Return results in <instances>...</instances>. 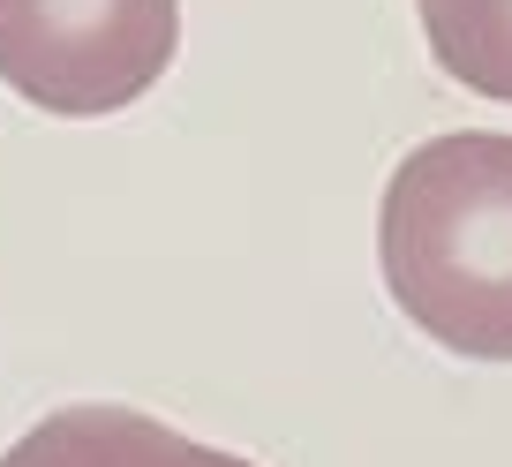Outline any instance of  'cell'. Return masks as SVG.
I'll return each mask as SVG.
<instances>
[{
    "label": "cell",
    "instance_id": "cell-1",
    "mask_svg": "<svg viewBox=\"0 0 512 467\" xmlns=\"http://www.w3.org/2000/svg\"><path fill=\"white\" fill-rule=\"evenodd\" d=\"M377 272L422 339L512 362V136L452 129L392 166Z\"/></svg>",
    "mask_w": 512,
    "mask_h": 467
},
{
    "label": "cell",
    "instance_id": "cell-4",
    "mask_svg": "<svg viewBox=\"0 0 512 467\" xmlns=\"http://www.w3.org/2000/svg\"><path fill=\"white\" fill-rule=\"evenodd\" d=\"M437 68L512 106V0H415Z\"/></svg>",
    "mask_w": 512,
    "mask_h": 467
},
{
    "label": "cell",
    "instance_id": "cell-2",
    "mask_svg": "<svg viewBox=\"0 0 512 467\" xmlns=\"http://www.w3.org/2000/svg\"><path fill=\"white\" fill-rule=\"evenodd\" d=\"M174 53L181 0H0V83L38 113H121Z\"/></svg>",
    "mask_w": 512,
    "mask_h": 467
},
{
    "label": "cell",
    "instance_id": "cell-3",
    "mask_svg": "<svg viewBox=\"0 0 512 467\" xmlns=\"http://www.w3.org/2000/svg\"><path fill=\"white\" fill-rule=\"evenodd\" d=\"M0 467H256L241 452H211L196 437H181L174 422L144 415V407H53L46 422L16 437L0 452Z\"/></svg>",
    "mask_w": 512,
    "mask_h": 467
}]
</instances>
